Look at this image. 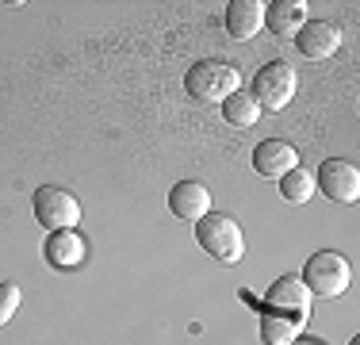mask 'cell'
<instances>
[{"mask_svg": "<svg viewBox=\"0 0 360 345\" xmlns=\"http://www.w3.org/2000/svg\"><path fill=\"white\" fill-rule=\"evenodd\" d=\"M314 184H319L333 203H353L360 196V169L345 158H330V161H322Z\"/></svg>", "mask_w": 360, "mask_h": 345, "instance_id": "cell-6", "label": "cell"}, {"mask_svg": "<svg viewBox=\"0 0 360 345\" xmlns=\"http://www.w3.org/2000/svg\"><path fill=\"white\" fill-rule=\"evenodd\" d=\"M295 89H299L295 69H291L288 62H269L253 81V100L261 104V111L264 108L280 111V108H288V104L295 100Z\"/></svg>", "mask_w": 360, "mask_h": 345, "instance_id": "cell-5", "label": "cell"}, {"mask_svg": "<svg viewBox=\"0 0 360 345\" xmlns=\"http://www.w3.org/2000/svg\"><path fill=\"white\" fill-rule=\"evenodd\" d=\"M349 280H353V269H349V261L338 249H319L303 269L307 291H311V296H322V299L341 296V291L349 288Z\"/></svg>", "mask_w": 360, "mask_h": 345, "instance_id": "cell-3", "label": "cell"}, {"mask_svg": "<svg viewBox=\"0 0 360 345\" xmlns=\"http://www.w3.org/2000/svg\"><path fill=\"white\" fill-rule=\"evenodd\" d=\"M222 115H226V123H234V127H253L257 119H261V104L253 100V92L238 89L234 96L222 100Z\"/></svg>", "mask_w": 360, "mask_h": 345, "instance_id": "cell-15", "label": "cell"}, {"mask_svg": "<svg viewBox=\"0 0 360 345\" xmlns=\"http://www.w3.org/2000/svg\"><path fill=\"white\" fill-rule=\"evenodd\" d=\"M295 165H299V153H295L291 142H284V138H264V142L253 150V169L261 172V177H269V180H280Z\"/></svg>", "mask_w": 360, "mask_h": 345, "instance_id": "cell-9", "label": "cell"}, {"mask_svg": "<svg viewBox=\"0 0 360 345\" xmlns=\"http://www.w3.org/2000/svg\"><path fill=\"white\" fill-rule=\"evenodd\" d=\"M31 207H35V219L54 234V230H73L81 222V203H77L73 192L54 184H42L35 196H31Z\"/></svg>", "mask_w": 360, "mask_h": 345, "instance_id": "cell-4", "label": "cell"}, {"mask_svg": "<svg viewBox=\"0 0 360 345\" xmlns=\"http://www.w3.org/2000/svg\"><path fill=\"white\" fill-rule=\"evenodd\" d=\"M295 46H299V54L311 58V62H326V58L338 54L341 31L333 27V23H326V20H307L303 31L295 34Z\"/></svg>", "mask_w": 360, "mask_h": 345, "instance_id": "cell-8", "label": "cell"}, {"mask_svg": "<svg viewBox=\"0 0 360 345\" xmlns=\"http://www.w3.org/2000/svg\"><path fill=\"white\" fill-rule=\"evenodd\" d=\"M169 207H173L176 219L200 222L203 215H211V192H207V184H200V180H180L173 192H169Z\"/></svg>", "mask_w": 360, "mask_h": 345, "instance_id": "cell-11", "label": "cell"}, {"mask_svg": "<svg viewBox=\"0 0 360 345\" xmlns=\"http://www.w3.org/2000/svg\"><path fill=\"white\" fill-rule=\"evenodd\" d=\"M264 303H269L272 310H284L288 318H299V322H303V318H311V291H307L303 276H295V272L280 276V280L269 288Z\"/></svg>", "mask_w": 360, "mask_h": 345, "instance_id": "cell-7", "label": "cell"}, {"mask_svg": "<svg viewBox=\"0 0 360 345\" xmlns=\"http://www.w3.org/2000/svg\"><path fill=\"white\" fill-rule=\"evenodd\" d=\"M84 257H89V242H84L77 230H54L46 238V261L54 269L70 272V269H81Z\"/></svg>", "mask_w": 360, "mask_h": 345, "instance_id": "cell-12", "label": "cell"}, {"mask_svg": "<svg viewBox=\"0 0 360 345\" xmlns=\"http://www.w3.org/2000/svg\"><path fill=\"white\" fill-rule=\"evenodd\" d=\"M264 0H230L226 4V31H230V39H238V42H250L261 34L264 27Z\"/></svg>", "mask_w": 360, "mask_h": 345, "instance_id": "cell-10", "label": "cell"}, {"mask_svg": "<svg viewBox=\"0 0 360 345\" xmlns=\"http://www.w3.org/2000/svg\"><path fill=\"white\" fill-rule=\"evenodd\" d=\"M195 242L203 246V253H211L215 261L222 265H238L245 257V234L242 227H238L230 215H203L200 222H195Z\"/></svg>", "mask_w": 360, "mask_h": 345, "instance_id": "cell-1", "label": "cell"}, {"mask_svg": "<svg viewBox=\"0 0 360 345\" xmlns=\"http://www.w3.org/2000/svg\"><path fill=\"white\" fill-rule=\"evenodd\" d=\"M299 338V318L276 315V310H264L261 315V341L264 345H291Z\"/></svg>", "mask_w": 360, "mask_h": 345, "instance_id": "cell-14", "label": "cell"}, {"mask_svg": "<svg viewBox=\"0 0 360 345\" xmlns=\"http://www.w3.org/2000/svg\"><path fill=\"white\" fill-rule=\"evenodd\" d=\"M184 89H188V96L200 104H215V100L222 104L226 96H234L242 89V77L226 62H195L184 73Z\"/></svg>", "mask_w": 360, "mask_h": 345, "instance_id": "cell-2", "label": "cell"}, {"mask_svg": "<svg viewBox=\"0 0 360 345\" xmlns=\"http://www.w3.org/2000/svg\"><path fill=\"white\" fill-rule=\"evenodd\" d=\"M353 345H360V341H353Z\"/></svg>", "mask_w": 360, "mask_h": 345, "instance_id": "cell-19", "label": "cell"}, {"mask_svg": "<svg viewBox=\"0 0 360 345\" xmlns=\"http://www.w3.org/2000/svg\"><path fill=\"white\" fill-rule=\"evenodd\" d=\"M291 345H322V341H314V338H295Z\"/></svg>", "mask_w": 360, "mask_h": 345, "instance_id": "cell-18", "label": "cell"}, {"mask_svg": "<svg viewBox=\"0 0 360 345\" xmlns=\"http://www.w3.org/2000/svg\"><path fill=\"white\" fill-rule=\"evenodd\" d=\"M20 299H23L20 296V284H12V280L0 284V326H4L15 310H20Z\"/></svg>", "mask_w": 360, "mask_h": 345, "instance_id": "cell-17", "label": "cell"}, {"mask_svg": "<svg viewBox=\"0 0 360 345\" xmlns=\"http://www.w3.org/2000/svg\"><path fill=\"white\" fill-rule=\"evenodd\" d=\"M264 23L280 34V39H295L307 23V4L303 0H276L264 8Z\"/></svg>", "mask_w": 360, "mask_h": 345, "instance_id": "cell-13", "label": "cell"}, {"mask_svg": "<svg viewBox=\"0 0 360 345\" xmlns=\"http://www.w3.org/2000/svg\"><path fill=\"white\" fill-rule=\"evenodd\" d=\"M280 192H284L288 203H307V200L314 196V177H311L303 165H295L291 172H284V177H280Z\"/></svg>", "mask_w": 360, "mask_h": 345, "instance_id": "cell-16", "label": "cell"}]
</instances>
